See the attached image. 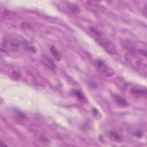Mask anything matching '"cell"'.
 <instances>
[{"label":"cell","mask_w":147,"mask_h":147,"mask_svg":"<svg viewBox=\"0 0 147 147\" xmlns=\"http://www.w3.org/2000/svg\"><path fill=\"white\" fill-rule=\"evenodd\" d=\"M90 31L92 33L94 38L96 41L104 49L105 51L112 55L117 53L115 45L110 40L105 38L100 31L94 27H90Z\"/></svg>","instance_id":"1"},{"label":"cell","mask_w":147,"mask_h":147,"mask_svg":"<svg viewBox=\"0 0 147 147\" xmlns=\"http://www.w3.org/2000/svg\"><path fill=\"white\" fill-rule=\"evenodd\" d=\"M95 66L97 71L103 76L110 77L115 74L114 71L101 59H97L95 61Z\"/></svg>","instance_id":"2"},{"label":"cell","mask_w":147,"mask_h":147,"mask_svg":"<svg viewBox=\"0 0 147 147\" xmlns=\"http://www.w3.org/2000/svg\"><path fill=\"white\" fill-rule=\"evenodd\" d=\"M20 47V42L16 38L5 39L2 43V48L6 51H16Z\"/></svg>","instance_id":"3"},{"label":"cell","mask_w":147,"mask_h":147,"mask_svg":"<svg viewBox=\"0 0 147 147\" xmlns=\"http://www.w3.org/2000/svg\"><path fill=\"white\" fill-rule=\"evenodd\" d=\"M107 136L110 139L118 143H121L123 141V136L122 134L115 130H111L108 131Z\"/></svg>","instance_id":"4"},{"label":"cell","mask_w":147,"mask_h":147,"mask_svg":"<svg viewBox=\"0 0 147 147\" xmlns=\"http://www.w3.org/2000/svg\"><path fill=\"white\" fill-rule=\"evenodd\" d=\"M41 60L43 64L49 69H53L56 68V65L52 59L48 55H42Z\"/></svg>","instance_id":"5"},{"label":"cell","mask_w":147,"mask_h":147,"mask_svg":"<svg viewBox=\"0 0 147 147\" xmlns=\"http://www.w3.org/2000/svg\"><path fill=\"white\" fill-rule=\"evenodd\" d=\"M114 101L121 107H125L128 105L127 100L122 96L118 94H114L112 95Z\"/></svg>","instance_id":"6"},{"label":"cell","mask_w":147,"mask_h":147,"mask_svg":"<svg viewBox=\"0 0 147 147\" xmlns=\"http://www.w3.org/2000/svg\"><path fill=\"white\" fill-rule=\"evenodd\" d=\"M49 51L52 55L57 61H59L61 60V55L54 45H51L49 47Z\"/></svg>","instance_id":"7"},{"label":"cell","mask_w":147,"mask_h":147,"mask_svg":"<svg viewBox=\"0 0 147 147\" xmlns=\"http://www.w3.org/2000/svg\"><path fill=\"white\" fill-rule=\"evenodd\" d=\"M130 92L133 94L137 95H146V91L145 89H142L137 87H133L130 89Z\"/></svg>","instance_id":"8"},{"label":"cell","mask_w":147,"mask_h":147,"mask_svg":"<svg viewBox=\"0 0 147 147\" xmlns=\"http://www.w3.org/2000/svg\"><path fill=\"white\" fill-rule=\"evenodd\" d=\"M74 92L75 95L77 96V98L78 99H79L80 100H82V101H86V100L85 96L82 94V92L81 91H80L79 90H74Z\"/></svg>","instance_id":"9"},{"label":"cell","mask_w":147,"mask_h":147,"mask_svg":"<svg viewBox=\"0 0 147 147\" xmlns=\"http://www.w3.org/2000/svg\"><path fill=\"white\" fill-rule=\"evenodd\" d=\"M70 10H71L74 13H78L79 11V7L76 5H71L69 7Z\"/></svg>","instance_id":"10"},{"label":"cell","mask_w":147,"mask_h":147,"mask_svg":"<svg viewBox=\"0 0 147 147\" xmlns=\"http://www.w3.org/2000/svg\"><path fill=\"white\" fill-rule=\"evenodd\" d=\"M92 114H93L94 117L95 118H99L100 117V115L98 111L96 109H95V108H94L93 110H92Z\"/></svg>","instance_id":"11"},{"label":"cell","mask_w":147,"mask_h":147,"mask_svg":"<svg viewBox=\"0 0 147 147\" xmlns=\"http://www.w3.org/2000/svg\"><path fill=\"white\" fill-rule=\"evenodd\" d=\"M12 75H13V78L14 79H18L20 78V73L18 72H17V71H14V72H13Z\"/></svg>","instance_id":"12"},{"label":"cell","mask_w":147,"mask_h":147,"mask_svg":"<svg viewBox=\"0 0 147 147\" xmlns=\"http://www.w3.org/2000/svg\"><path fill=\"white\" fill-rule=\"evenodd\" d=\"M134 134H135V136H136L138 137H141L142 136V131H136Z\"/></svg>","instance_id":"13"}]
</instances>
